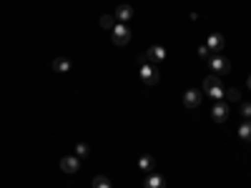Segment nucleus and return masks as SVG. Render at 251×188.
<instances>
[{"mask_svg": "<svg viewBox=\"0 0 251 188\" xmlns=\"http://www.w3.org/2000/svg\"><path fill=\"white\" fill-rule=\"evenodd\" d=\"M111 33H113L111 38H113V43H116V46H128V40H131V30L126 28V23L116 25Z\"/></svg>", "mask_w": 251, "mask_h": 188, "instance_id": "4", "label": "nucleus"}, {"mask_svg": "<svg viewBox=\"0 0 251 188\" xmlns=\"http://www.w3.org/2000/svg\"><path fill=\"white\" fill-rule=\"evenodd\" d=\"M199 55H201V58H211V50H208L206 46H201V48H199Z\"/></svg>", "mask_w": 251, "mask_h": 188, "instance_id": "20", "label": "nucleus"}, {"mask_svg": "<svg viewBox=\"0 0 251 188\" xmlns=\"http://www.w3.org/2000/svg\"><path fill=\"white\" fill-rule=\"evenodd\" d=\"M53 70L55 73H68L71 70V60L68 58H55L53 60Z\"/></svg>", "mask_w": 251, "mask_h": 188, "instance_id": "12", "label": "nucleus"}, {"mask_svg": "<svg viewBox=\"0 0 251 188\" xmlns=\"http://www.w3.org/2000/svg\"><path fill=\"white\" fill-rule=\"evenodd\" d=\"M80 168V158L78 156H66L60 161V171H66V173H78Z\"/></svg>", "mask_w": 251, "mask_h": 188, "instance_id": "5", "label": "nucleus"}, {"mask_svg": "<svg viewBox=\"0 0 251 188\" xmlns=\"http://www.w3.org/2000/svg\"><path fill=\"white\" fill-rule=\"evenodd\" d=\"M203 91H206V95H211L214 100H221V98L226 95V91L221 88V78L214 75V73L203 80Z\"/></svg>", "mask_w": 251, "mask_h": 188, "instance_id": "1", "label": "nucleus"}, {"mask_svg": "<svg viewBox=\"0 0 251 188\" xmlns=\"http://www.w3.org/2000/svg\"><path fill=\"white\" fill-rule=\"evenodd\" d=\"M239 136H241L244 141H251V120H244V123L239 125Z\"/></svg>", "mask_w": 251, "mask_h": 188, "instance_id": "14", "label": "nucleus"}, {"mask_svg": "<svg viewBox=\"0 0 251 188\" xmlns=\"http://www.w3.org/2000/svg\"><path fill=\"white\" fill-rule=\"evenodd\" d=\"M138 165H141L143 171H151L153 168V156H141L138 158Z\"/></svg>", "mask_w": 251, "mask_h": 188, "instance_id": "15", "label": "nucleus"}, {"mask_svg": "<svg viewBox=\"0 0 251 188\" xmlns=\"http://www.w3.org/2000/svg\"><path fill=\"white\" fill-rule=\"evenodd\" d=\"M93 188H111V181L106 176H96L93 178Z\"/></svg>", "mask_w": 251, "mask_h": 188, "instance_id": "16", "label": "nucleus"}, {"mask_svg": "<svg viewBox=\"0 0 251 188\" xmlns=\"http://www.w3.org/2000/svg\"><path fill=\"white\" fill-rule=\"evenodd\" d=\"M206 48L211 50L214 55H219V53L224 50V35H219V33H214V35H208V40H206Z\"/></svg>", "mask_w": 251, "mask_h": 188, "instance_id": "6", "label": "nucleus"}, {"mask_svg": "<svg viewBox=\"0 0 251 188\" xmlns=\"http://www.w3.org/2000/svg\"><path fill=\"white\" fill-rule=\"evenodd\" d=\"M249 91H251V75H249Z\"/></svg>", "mask_w": 251, "mask_h": 188, "instance_id": "21", "label": "nucleus"}, {"mask_svg": "<svg viewBox=\"0 0 251 188\" xmlns=\"http://www.w3.org/2000/svg\"><path fill=\"white\" fill-rule=\"evenodd\" d=\"M146 188H166L163 176H158V173H149V176H146Z\"/></svg>", "mask_w": 251, "mask_h": 188, "instance_id": "11", "label": "nucleus"}, {"mask_svg": "<svg viewBox=\"0 0 251 188\" xmlns=\"http://www.w3.org/2000/svg\"><path fill=\"white\" fill-rule=\"evenodd\" d=\"M211 118H214L216 123H224V120L228 118V106H226V103L216 100V106L211 108Z\"/></svg>", "mask_w": 251, "mask_h": 188, "instance_id": "8", "label": "nucleus"}, {"mask_svg": "<svg viewBox=\"0 0 251 188\" xmlns=\"http://www.w3.org/2000/svg\"><path fill=\"white\" fill-rule=\"evenodd\" d=\"M226 98H228V100H241V93H239L236 88H228V91H226Z\"/></svg>", "mask_w": 251, "mask_h": 188, "instance_id": "18", "label": "nucleus"}, {"mask_svg": "<svg viewBox=\"0 0 251 188\" xmlns=\"http://www.w3.org/2000/svg\"><path fill=\"white\" fill-rule=\"evenodd\" d=\"M141 80L146 86H156L161 80V70L153 66V63H141Z\"/></svg>", "mask_w": 251, "mask_h": 188, "instance_id": "2", "label": "nucleus"}, {"mask_svg": "<svg viewBox=\"0 0 251 188\" xmlns=\"http://www.w3.org/2000/svg\"><path fill=\"white\" fill-rule=\"evenodd\" d=\"M208 66H211V73L214 75H228V70H231V63H228L221 53L219 55H211V58H208Z\"/></svg>", "mask_w": 251, "mask_h": 188, "instance_id": "3", "label": "nucleus"}, {"mask_svg": "<svg viewBox=\"0 0 251 188\" xmlns=\"http://www.w3.org/2000/svg\"><path fill=\"white\" fill-rule=\"evenodd\" d=\"M98 23H100L103 30H113V28H116V15H100Z\"/></svg>", "mask_w": 251, "mask_h": 188, "instance_id": "13", "label": "nucleus"}, {"mask_svg": "<svg viewBox=\"0 0 251 188\" xmlns=\"http://www.w3.org/2000/svg\"><path fill=\"white\" fill-rule=\"evenodd\" d=\"M201 98H203L201 91H194V88H191V91H186V93H183V106H186V108H199Z\"/></svg>", "mask_w": 251, "mask_h": 188, "instance_id": "7", "label": "nucleus"}, {"mask_svg": "<svg viewBox=\"0 0 251 188\" xmlns=\"http://www.w3.org/2000/svg\"><path fill=\"white\" fill-rule=\"evenodd\" d=\"M116 18L121 20V23H128V20L133 18V8L131 5H118L116 8Z\"/></svg>", "mask_w": 251, "mask_h": 188, "instance_id": "10", "label": "nucleus"}, {"mask_svg": "<svg viewBox=\"0 0 251 188\" xmlns=\"http://www.w3.org/2000/svg\"><path fill=\"white\" fill-rule=\"evenodd\" d=\"M241 116L246 120H251V103H241Z\"/></svg>", "mask_w": 251, "mask_h": 188, "instance_id": "19", "label": "nucleus"}, {"mask_svg": "<svg viewBox=\"0 0 251 188\" xmlns=\"http://www.w3.org/2000/svg\"><path fill=\"white\" fill-rule=\"evenodd\" d=\"M88 153H91V148H88L86 143H78V145H75V156H78V158H83V156H88Z\"/></svg>", "mask_w": 251, "mask_h": 188, "instance_id": "17", "label": "nucleus"}, {"mask_svg": "<svg viewBox=\"0 0 251 188\" xmlns=\"http://www.w3.org/2000/svg\"><path fill=\"white\" fill-rule=\"evenodd\" d=\"M146 58H149V63H161V60H166V48L151 46L149 50H146Z\"/></svg>", "mask_w": 251, "mask_h": 188, "instance_id": "9", "label": "nucleus"}]
</instances>
